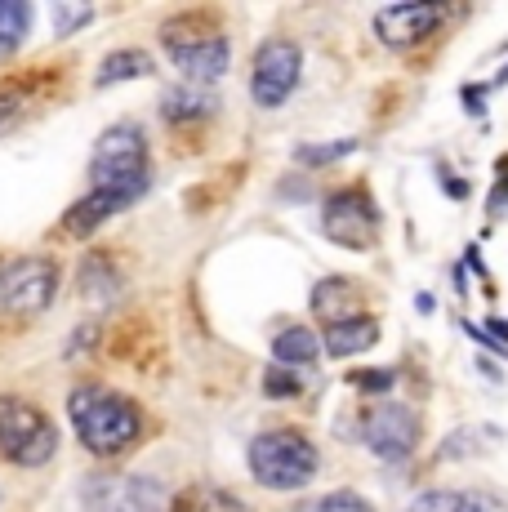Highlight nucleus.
I'll return each mask as SVG.
<instances>
[{
	"label": "nucleus",
	"mask_w": 508,
	"mask_h": 512,
	"mask_svg": "<svg viewBox=\"0 0 508 512\" xmlns=\"http://www.w3.org/2000/svg\"><path fill=\"white\" fill-rule=\"evenodd\" d=\"M67 419L76 428V441L99 459H116L134 450L143 441V428H148L143 410L125 392H112L103 383H81V388L67 392Z\"/></svg>",
	"instance_id": "nucleus-1"
},
{
	"label": "nucleus",
	"mask_w": 508,
	"mask_h": 512,
	"mask_svg": "<svg viewBox=\"0 0 508 512\" xmlns=\"http://www.w3.org/2000/svg\"><path fill=\"white\" fill-rule=\"evenodd\" d=\"M161 49L170 54V63L179 67L183 85H214L232 63V45L223 36V27L210 14L192 9V14H174L161 27Z\"/></svg>",
	"instance_id": "nucleus-2"
},
{
	"label": "nucleus",
	"mask_w": 508,
	"mask_h": 512,
	"mask_svg": "<svg viewBox=\"0 0 508 512\" xmlns=\"http://www.w3.org/2000/svg\"><path fill=\"white\" fill-rule=\"evenodd\" d=\"M246 464L263 490H286L290 495V490H304L321 472V450L299 428H268L250 441Z\"/></svg>",
	"instance_id": "nucleus-3"
},
{
	"label": "nucleus",
	"mask_w": 508,
	"mask_h": 512,
	"mask_svg": "<svg viewBox=\"0 0 508 512\" xmlns=\"http://www.w3.org/2000/svg\"><path fill=\"white\" fill-rule=\"evenodd\" d=\"M58 455V428L41 406L23 397H0V459L18 468H45Z\"/></svg>",
	"instance_id": "nucleus-4"
},
{
	"label": "nucleus",
	"mask_w": 508,
	"mask_h": 512,
	"mask_svg": "<svg viewBox=\"0 0 508 512\" xmlns=\"http://www.w3.org/2000/svg\"><path fill=\"white\" fill-rule=\"evenodd\" d=\"M90 187H152L148 139L134 121H121L99 134L90 152Z\"/></svg>",
	"instance_id": "nucleus-5"
},
{
	"label": "nucleus",
	"mask_w": 508,
	"mask_h": 512,
	"mask_svg": "<svg viewBox=\"0 0 508 512\" xmlns=\"http://www.w3.org/2000/svg\"><path fill=\"white\" fill-rule=\"evenodd\" d=\"M357 437L370 455H379L384 464H406L415 455L419 437H424V423L406 406V401H375V406L361 410L357 419Z\"/></svg>",
	"instance_id": "nucleus-6"
},
{
	"label": "nucleus",
	"mask_w": 508,
	"mask_h": 512,
	"mask_svg": "<svg viewBox=\"0 0 508 512\" xmlns=\"http://www.w3.org/2000/svg\"><path fill=\"white\" fill-rule=\"evenodd\" d=\"M299 76H304V49L290 41V36H268V41L259 45V54H254V67H250L254 107H263V112L281 107L299 90Z\"/></svg>",
	"instance_id": "nucleus-7"
},
{
	"label": "nucleus",
	"mask_w": 508,
	"mask_h": 512,
	"mask_svg": "<svg viewBox=\"0 0 508 512\" xmlns=\"http://www.w3.org/2000/svg\"><path fill=\"white\" fill-rule=\"evenodd\" d=\"M321 232L344 250H370L379 241V205L370 201L366 187H339L321 205Z\"/></svg>",
	"instance_id": "nucleus-8"
},
{
	"label": "nucleus",
	"mask_w": 508,
	"mask_h": 512,
	"mask_svg": "<svg viewBox=\"0 0 508 512\" xmlns=\"http://www.w3.org/2000/svg\"><path fill=\"white\" fill-rule=\"evenodd\" d=\"M58 294V268L54 259L27 254L0 268V312L5 317H36L54 303Z\"/></svg>",
	"instance_id": "nucleus-9"
},
{
	"label": "nucleus",
	"mask_w": 508,
	"mask_h": 512,
	"mask_svg": "<svg viewBox=\"0 0 508 512\" xmlns=\"http://www.w3.org/2000/svg\"><path fill=\"white\" fill-rule=\"evenodd\" d=\"M85 512H170L165 490L148 477H130V472H94L81 486Z\"/></svg>",
	"instance_id": "nucleus-10"
},
{
	"label": "nucleus",
	"mask_w": 508,
	"mask_h": 512,
	"mask_svg": "<svg viewBox=\"0 0 508 512\" xmlns=\"http://www.w3.org/2000/svg\"><path fill=\"white\" fill-rule=\"evenodd\" d=\"M442 23V5L433 0H406V5H388L375 14V36L388 49H410L437 32Z\"/></svg>",
	"instance_id": "nucleus-11"
},
{
	"label": "nucleus",
	"mask_w": 508,
	"mask_h": 512,
	"mask_svg": "<svg viewBox=\"0 0 508 512\" xmlns=\"http://www.w3.org/2000/svg\"><path fill=\"white\" fill-rule=\"evenodd\" d=\"M143 196H148V187H90V192L63 214V232H72V236L99 232L107 219H116V214L130 210Z\"/></svg>",
	"instance_id": "nucleus-12"
},
{
	"label": "nucleus",
	"mask_w": 508,
	"mask_h": 512,
	"mask_svg": "<svg viewBox=\"0 0 508 512\" xmlns=\"http://www.w3.org/2000/svg\"><path fill=\"white\" fill-rule=\"evenodd\" d=\"M375 343H379V321L361 317V312L321 326V348H326V357H361V352H370Z\"/></svg>",
	"instance_id": "nucleus-13"
},
{
	"label": "nucleus",
	"mask_w": 508,
	"mask_h": 512,
	"mask_svg": "<svg viewBox=\"0 0 508 512\" xmlns=\"http://www.w3.org/2000/svg\"><path fill=\"white\" fill-rule=\"evenodd\" d=\"M219 112V98L201 85H174L161 94V121L170 125H192V121H210Z\"/></svg>",
	"instance_id": "nucleus-14"
},
{
	"label": "nucleus",
	"mask_w": 508,
	"mask_h": 512,
	"mask_svg": "<svg viewBox=\"0 0 508 512\" xmlns=\"http://www.w3.org/2000/svg\"><path fill=\"white\" fill-rule=\"evenodd\" d=\"M406 512H508V504L477 490H424L410 499Z\"/></svg>",
	"instance_id": "nucleus-15"
},
{
	"label": "nucleus",
	"mask_w": 508,
	"mask_h": 512,
	"mask_svg": "<svg viewBox=\"0 0 508 512\" xmlns=\"http://www.w3.org/2000/svg\"><path fill=\"white\" fill-rule=\"evenodd\" d=\"M317 357H321V339L308 326H286L272 339V361L286 370H308L317 366Z\"/></svg>",
	"instance_id": "nucleus-16"
},
{
	"label": "nucleus",
	"mask_w": 508,
	"mask_h": 512,
	"mask_svg": "<svg viewBox=\"0 0 508 512\" xmlns=\"http://www.w3.org/2000/svg\"><path fill=\"white\" fill-rule=\"evenodd\" d=\"M148 72H152V54H148V49H112V54L99 63L94 85L107 90V85H121V81H143Z\"/></svg>",
	"instance_id": "nucleus-17"
},
{
	"label": "nucleus",
	"mask_w": 508,
	"mask_h": 512,
	"mask_svg": "<svg viewBox=\"0 0 508 512\" xmlns=\"http://www.w3.org/2000/svg\"><path fill=\"white\" fill-rule=\"evenodd\" d=\"M170 512H250V504L219 486H188L170 499Z\"/></svg>",
	"instance_id": "nucleus-18"
},
{
	"label": "nucleus",
	"mask_w": 508,
	"mask_h": 512,
	"mask_svg": "<svg viewBox=\"0 0 508 512\" xmlns=\"http://www.w3.org/2000/svg\"><path fill=\"white\" fill-rule=\"evenodd\" d=\"M32 32V5L23 0H0V63L14 54Z\"/></svg>",
	"instance_id": "nucleus-19"
},
{
	"label": "nucleus",
	"mask_w": 508,
	"mask_h": 512,
	"mask_svg": "<svg viewBox=\"0 0 508 512\" xmlns=\"http://www.w3.org/2000/svg\"><path fill=\"white\" fill-rule=\"evenodd\" d=\"M344 299H357V281H344V277H330L312 290V312H321L326 321H339V317H353L344 312Z\"/></svg>",
	"instance_id": "nucleus-20"
},
{
	"label": "nucleus",
	"mask_w": 508,
	"mask_h": 512,
	"mask_svg": "<svg viewBox=\"0 0 508 512\" xmlns=\"http://www.w3.org/2000/svg\"><path fill=\"white\" fill-rule=\"evenodd\" d=\"M295 512H375L361 495L353 490H330V495H317V499H299Z\"/></svg>",
	"instance_id": "nucleus-21"
},
{
	"label": "nucleus",
	"mask_w": 508,
	"mask_h": 512,
	"mask_svg": "<svg viewBox=\"0 0 508 512\" xmlns=\"http://www.w3.org/2000/svg\"><path fill=\"white\" fill-rule=\"evenodd\" d=\"M357 139H335V143H304L295 152V161L299 165H330V161H344V156H353L357 152Z\"/></svg>",
	"instance_id": "nucleus-22"
},
{
	"label": "nucleus",
	"mask_w": 508,
	"mask_h": 512,
	"mask_svg": "<svg viewBox=\"0 0 508 512\" xmlns=\"http://www.w3.org/2000/svg\"><path fill=\"white\" fill-rule=\"evenodd\" d=\"M299 392H304V383H299V374H295V370L277 366V361H272V366L263 370V397L286 401V397H299Z\"/></svg>",
	"instance_id": "nucleus-23"
},
{
	"label": "nucleus",
	"mask_w": 508,
	"mask_h": 512,
	"mask_svg": "<svg viewBox=\"0 0 508 512\" xmlns=\"http://www.w3.org/2000/svg\"><path fill=\"white\" fill-rule=\"evenodd\" d=\"M50 18H54V36H72L76 27L90 23L94 9H90V5H54V9H50Z\"/></svg>",
	"instance_id": "nucleus-24"
},
{
	"label": "nucleus",
	"mask_w": 508,
	"mask_h": 512,
	"mask_svg": "<svg viewBox=\"0 0 508 512\" xmlns=\"http://www.w3.org/2000/svg\"><path fill=\"white\" fill-rule=\"evenodd\" d=\"M348 383L361 388V392H370V397H379V392H393L397 374L393 370H353V374H348Z\"/></svg>",
	"instance_id": "nucleus-25"
},
{
	"label": "nucleus",
	"mask_w": 508,
	"mask_h": 512,
	"mask_svg": "<svg viewBox=\"0 0 508 512\" xmlns=\"http://www.w3.org/2000/svg\"><path fill=\"white\" fill-rule=\"evenodd\" d=\"M500 205H508V161H500V183L491 187V201H486V214H500Z\"/></svg>",
	"instance_id": "nucleus-26"
},
{
	"label": "nucleus",
	"mask_w": 508,
	"mask_h": 512,
	"mask_svg": "<svg viewBox=\"0 0 508 512\" xmlns=\"http://www.w3.org/2000/svg\"><path fill=\"white\" fill-rule=\"evenodd\" d=\"M437 174H442V187H446V196H455V201H464V196H468V187L459 183V174L451 170V165H446V161H437Z\"/></svg>",
	"instance_id": "nucleus-27"
},
{
	"label": "nucleus",
	"mask_w": 508,
	"mask_h": 512,
	"mask_svg": "<svg viewBox=\"0 0 508 512\" xmlns=\"http://www.w3.org/2000/svg\"><path fill=\"white\" fill-rule=\"evenodd\" d=\"M486 90H491V85H464V94H459V98H464V107H468L473 116L486 112Z\"/></svg>",
	"instance_id": "nucleus-28"
},
{
	"label": "nucleus",
	"mask_w": 508,
	"mask_h": 512,
	"mask_svg": "<svg viewBox=\"0 0 508 512\" xmlns=\"http://www.w3.org/2000/svg\"><path fill=\"white\" fill-rule=\"evenodd\" d=\"M482 334L495 343V348H508V321L504 317H486V330Z\"/></svg>",
	"instance_id": "nucleus-29"
},
{
	"label": "nucleus",
	"mask_w": 508,
	"mask_h": 512,
	"mask_svg": "<svg viewBox=\"0 0 508 512\" xmlns=\"http://www.w3.org/2000/svg\"><path fill=\"white\" fill-rule=\"evenodd\" d=\"M500 85H508V67H504V72H500V76H495V81H491V90H500Z\"/></svg>",
	"instance_id": "nucleus-30"
}]
</instances>
